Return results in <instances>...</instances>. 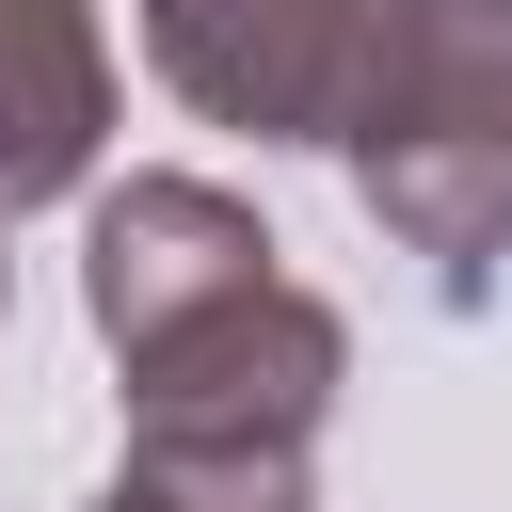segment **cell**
<instances>
[{
    "label": "cell",
    "mask_w": 512,
    "mask_h": 512,
    "mask_svg": "<svg viewBox=\"0 0 512 512\" xmlns=\"http://www.w3.org/2000/svg\"><path fill=\"white\" fill-rule=\"evenodd\" d=\"M336 160L432 304H480L512 272V0H384Z\"/></svg>",
    "instance_id": "1"
},
{
    "label": "cell",
    "mask_w": 512,
    "mask_h": 512,
    "mask_svg": "<svg viewBox=\"0 0 512 512\" xmlns=\"http://www.w3.org/2000/svg\"><path fill=\"white\" fill-rule=\"evenodd\" d=\"M112 368H128V432H288V448H320V416L352 384V320L320 288L256 272L240 304H208V320H176Z\"/></svg>",
    "instance_id": "2"
},
{
    "label": "cell",
    "mask_w": 512,
    "mask_h": 512,
    "mask_svg": "<svg viewBox=\"0 0 512 512\" xmlns=\"http://www.w3.org/2000/svg\"><path fill=\"white\" fill-rule=\"evenodd\" d=\"M368 32H384V0H144L160 96L208 128H256V144H336Z\"/></svg>",
    "instance_id": "3"
},
{
    "label": "cell",
    "mask_w": 512,
    "mask_h": 512,
    "mask_svg": "<svg viewBox=\"0 0 512 512\" xmlns=\"http://www.w3.org/2000/svg\"><path fill=\"white\" fill-rule=\"evenodd\" d=\"M272 256H288V240H272L224 176H128V192H96V224H80V304H96L112 352H144V336L240 304Z\"/></svg>",
    "instance_id": "4"
},
{
    "label": "cell",
    "mask_w": 512,
    "mask_h": 512,
    "mask_svg": "<svg viewBox=\"0 0 512 512\" xmlns=\"http://www.w3.org/2000/svg\"><path fill=\"white\" fill-rule=\"evenodd\" d=\"M96 144H112V16L0 0V208L96 192Z\"/></svg>",
    "instance_id": "5"
},
{
    "label": "cell",
    "mask_w": 512,
    "mask_h": 512,
    "mask_svg": "<svg viewBox=\"0 0 512 512\" xmlns=\"http://www.w3.org/2000/svg\"><path fill=\"white\" fill-rule=\"evenodd\" d=\"M96 512H320L288 432H128Z\"/></svg>",
    "instance_id": "6"
},
{
    "label": "cell",
    "mask_w": 512,
    "mask_h": 512,
    "mask_svg": "<svg viewBox=\"0 0 512 512\" xmlns=\"http://www.w3.org/2000/svg\"><path fill=\"white\" fill-rule=\"evenodd\" d=\"M0 224H16V208H0ZM0 304H16V256H0Z\"/></svg>",
    "instance_id": "7"
}]
</instances>
